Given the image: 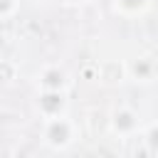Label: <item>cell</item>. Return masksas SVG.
Instances as JSON below:
<instances>
[{
  "instance_id": "1",
  "label": "cell",
  "mask_w": 158,
  "mask_h": 158,
  "mask_svg": "<svg viewBox=\"0 0 158 158\" xmlns=\"http://www.w3.org/2000/svg\"><path fill=\"white\" fill-rule=\"evenodd\" d=\"M40 138L49 151H57V153L59 151H69L79 138V126L69 114L57 116V118H47V121H42Z\"/></svg>"
},
{
  "instance_id": "2",
  "label": "cell",
  "mask_w": 158,
  "mask_h": 158,
  "mask_svg": "<svg viewBox=\"0 0 158 158\" xmlns=\"http://www.w3.org/2000/svg\"><path fill=\"white\" fill-rule=\"evenodd\" d=\"M109 131L116 136V138H133L138 133H143V121H141V114L133 109V106H114L111 114H109Z\"/></svg>"
},
{
  "instance_id": "3",
  "label": "cell",
  "mask_w": 158,
  "mask_h": 158,
  "mask_svg": "<svg viewBox=\"0 0 158 158\" xmlns=\"http://www.w3.org/2000/svg\"><path fill=\"white\" fill-rule=\"evenodd\" d=\"M35 86H37V91H69L72 77L62 64L49 62L35 74Z\"/></svg>"
},
{
  "instance_id": "4",
  "label": "cell",
  "mask_w": 158,
  "mask_h": 158,
  "mask_svg": "<svg viewBox=\"0 0 158 158\" xmlns=\"http://www.w3.org/2000/svg\"><path fill=\"white\" fill-rule=\"evenodd\" d=\"M67 109H69V96H67V91H37L35 111H37V116H40L42 121L64 116Z\"/></svg>"
},
{
  "instance_id": "5",
  "label": "cell",
  "mask_w": 158,
  "mask_h": 158,
  "mask_svg": "<svg viewBox=\"0 0 158 158\" xmlns=\"http://www.w3.org/2000/svg\"><path fill=\"white\" fill-rule=\"evenodd\" d=\"M128 79V62L123 59H104L99 62V84L104 86H118Z\"/></svg>"
},
{
  "instance_id": "6",
  "label": "cell",
  "mask_w": 158,
  "mask_h": 158,
  "mask_svg": "<svg viewBox=\"0 0 158 158\" xmlns=\"http://www.w3.org/2000/svg\"><path fill=\"white\" fill-rule=\"evenodd\" d=\"M156 72H158L156 62L151 57H146V54H141V57H136V59L128 62V79H133V81L151 84L156 79Z\"/></svg>"
},
{
  "instance_id": "7",
  "label": "cell",
  "mask_w": 158,
  "mask_h": 158,
  "mask_svg": "<svg viewBox=\"0 0 158 158\" xmlns=\"http://www.w3.org/2000/svg\"><path fill=\"white\" fill-rule=\"evenodd\" d=\"M148 7H151V0H114V10L126 20H136L146 15Z\"/></svg>"
},
{
  "instance_id": "8",
  "label": "cell",
  "mask_w": 158,
  "mask_h": 158,
  "mask_svg": "<svg viewBox=\"0 0 158 158\" xmlns=\"http://www.w3.org/2000/svg\"><path fill=\"white\" fill-rule=\"evenodd\" d=\"M143 143H146V148L151 151V153H158V121H153V123H148V126H143Z\"/></svg>"
},
{
  "instance_id": "9",
  "label": "cell",
  "mask_w": 158,
  "mask_h": 158,
  "mask_svg": "<svg viewBox=\"0 0 158 158\" xmlns=\"http://www.w3.org/2000/svg\"><path fill=\"white\" fill-rule=\"evenodd\" d=\"M20 12V0H0V20H12Z\"/></svg>"
},
{
  "instance_id": "10",
  "label": "cell",
  "mask_w": 158,
  "mask_h": 158,
  "mask_svg": "<svg viewBox=\"0 0 158 158\" xmlns=\"http://www.w3.org/2000/svg\"><path fill=\"white\" fill-rule=\"evenodd\" d=\"M0 69H2V81H5V84H12V79H15V67H12V62L5 59Z\"/></svg>"
},
{
  "instance_id": "11",
  "label": "cell",
  "mask_w": 158,
  "mask_h": 158,
  "mask_svg": "<svg viewBox=\"0 0 158 158\" xmlns=\"http://www.w3.org/2000/svg\"><path fill=\"white\" fill-rule=\"evenodd\" d=\"M62 5H69V7H81V5H86V2H91V0H59Z\"/></svg>"
},
{
  "instance_id": "12",
  "label": "cell",
  "mask_w": 158,
  "mask_h": 158,
  "mask_svg": "<svg viewBox=\"0 0 158 158\" xmlns=\"http://www.w3.org/2000/svg\"><path fill=\"white\" fill-rule=\"evenodd\" d=\"M32 2H37V5H49V2H54V0H32Z\"/></svg>"
}]
</instances>
